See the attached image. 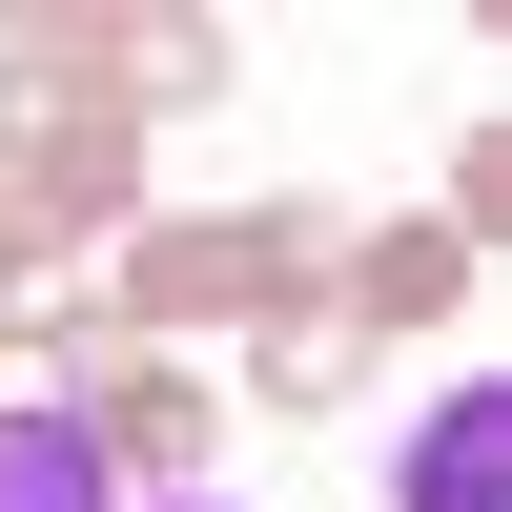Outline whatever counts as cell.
I'll return each instance as SVG.
<instances>
[{
	"mask_svg": "<svg viewBox=\"0 0 512 512\" xmlns=\"http://www.w3.org/2000/svg\"><path fill=\"white\" fill-rule=\"evenodd\" d=\"M185 512H205V492H185Z\"/></svg>",
	"mask_w": 512,
	"mask_h": 512,
	"instance_id": "3957f363",
	"label": "cell"
},
{
	"mask_svg": "<svg viewBox=\"0 0 512 512\" xmlns=\"http://www.w3.org/2000/svg\"><path fill=\"white\" fill-rule=\"evenodd\" d=\"M390 512H512V390H431V410H410Z\"/></svg>",
	"mask_w": 512,
	"mask_h": 512,
	"instance_id": "6da1fadb",
	"label": "cell"
},
{
	"mask_svg": "<svg viewBox=\"0 0 512 512\" xmlns=\"http://www.w3.org/2000/svg\"><path fill=\"white\" fill-rule=\"evenodd\" d=\"M0 512H123L103 431H82V410H0Z\"/></svg>",
	"mask_w": 512,
	"mask_h": 512,
	"instance_id": "7a4b0ae2",
	"label": "cell"
}]
</instances>
